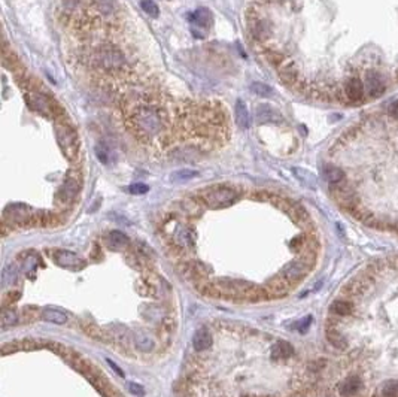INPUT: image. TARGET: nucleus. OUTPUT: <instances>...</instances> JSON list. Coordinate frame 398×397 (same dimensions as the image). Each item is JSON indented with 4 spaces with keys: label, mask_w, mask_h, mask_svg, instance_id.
Instances as JSON below:
<instances>
[{
    "label": "nucleus",
    "mask_w": 398,
    "mask_h": 397,
    "mask_svg": "<svg viewBox=\"0 0 398 397\" xmlns=\"http://www.w3.org/2000/svg\"><path fill=\"white\" fill-rule=\"evenodd\" d=\"M251 91L260 97H271L273 96V88L264 82H254L251 85Z\"/></svg>",
    "instance_id": "cd10ccee"
},
{
    "label": "nucleus",
    "mask_w": 398,
    "mask_h": 397,
    "mask_svg": "<svg viewBox=\"0 0 398 397\" xmlns=\"http://www.w3.org/2000/svg\"><path fill=\"white\" fill-rule=\"evenodd\" d=\"M26 102L27 105L30 106L31 109H34L36 112H39V114H42V115L50 117V115L53 114L54 106L50 105L48 99H47L44 94H41V93H34V91L27 93Z\"/></svg>",
    "instance_id": "6e6552de"
},
{
    "label": "nucleus",
    "mask_w": 398,
    "mask_h": 397,
    "mask_svg": "<svg viewBox=\"0 0 398 397\" xmlns=\"http://www.w3.org/2000/svg\"><path fill=\"white\" fill-rule=\"evenodd\" d=\"M288 281L285 278H281V279H274V281H270L265 292L268 297H282L288 293Z\"/></svg>",
    "instance_id": "f3484780"
},
{
    "label": "nucleus",
    "mask_w": 398,
    "mask_h": 397,
    "mask_svg": "<svg viewBox=\"0 0 398 397\" xmlns=\"http://www.w3.org/2000/svg\"><path fill=\"white\" fill-rule=\"evenodd\" d=\"M257 118L258 121H276V120H281V115L268 105H260L257 107Z\"/></svg>",
    "instance_id": "b1692460"
},
{
    "label": "nucleus",
    "mask_w": 398,
    "mask_h": 397,
    "mask_svg": "<svg viewBox=\"0 0 398 397\" xmlns=\"http://www.w3.org/2000/svg\"><path fill=\"white\" fill-rule=\"evenodd\" d=\"M129 391L132 393L133 396L136 397L145 396V390H143V387L139 385V384H136V382H130V384H129Z\"/></svg>",
    "instance_id": "e433bc0d"
},
{
    "label": "nucleus",
    "mask_w": 398,
    "mask_h": 397,
    "mask_svg": "<svg viewBox=\"0 0 398 397\" xmlns=\"http://www.w3.org/2000/svg\"><path fill=\"white\" fill-rule=\"evenodd\" d=\"M140 6H142V9H143L148 15H151V17H158V6L155 5L154 0H142V2H140Z\"/></svg>",
    "instance_id": "473e14b6"
},
{
    "label": "nucleus",
    "mask_w": 398,
    "mask_h": 397,
    "mask_svg": "<svg viewBox=\"0 0 398 397\" xmlns=\"http://www.w3.org/2000/svg\"><path fill=\"white\" fill-rule=\"evenodd\" d=\"M312 265L310 262H306L304 259H298V260H294L292 263H290L288 266H285L282 269V278H285L287 281L290 282H297L300 279H303L312 269Z\"/></svg>",
    "instance_id": "39448f33"
},
{
    "label": "nucleus",
    "mask_w": 398,
    "mask_h": 397,
    "mask_svg": "<svg viewBox=\"0 0 398 397\" xmlns=\"http://www.w3.org/2000/svg\"><path fill=\"white\" fill-rule=\"evenodd\" d=\"M173 242L176 243V246L179 249H184V248H189L194 245V235L191 233L189 229L185 227H178L173 233Z\"/></svg>",
    "instance_id": "2eb2a0df"
},
{
    "label": "nucleus",
    "mask_w": 398,
    "mask_h": 397,
    "mask_svg": "<svg viewBox=\"0 0 398 397\" xmlns=\"http://www.w3.org/2000/svg\"><path fill=\"white\" fill-rule=\"evenodd\" d=\"M106 243L109 249L118 251V249H123V248L129 243V238H127L123 232L113 230V232H110V233L107 235Z\"/></svg>",
    "instance_id": "6ab92c4d"
},
{
    "label": "nucleus",
    "mask_w": 398,
    "mask_h": 397,
    "mask_svg": "<svg viewBox=\"0 0 398 397\" xmlns=\"http://www.w3.org/2000/svg\"><path fill=\"white\" fill-rule=\"evenodd\" d=\"M294 354V348L291 344L285 342V341H279L273 345L271 348V358L274 362H285L288 360Z\"/></svg>",
    "instance_id": "4468645a"
},
{
    "label": "nucleus",
    "mask_w": 398,
    "mask_h": 397,
    "mask_svg": "<svg viewBox=\"0 0 398 397\" xmlns=\"http://www.w3.org/2000/svg\"><path fill=\"white\" fill-rule=\"evenodd\" d=\"M192 345L198 351L208 349L212 345V335L209 333V330L208 329H198L192 336Z\"/></svg>",
    "instance_id": "dca6fc26"
},
{
    "label": "nucleus",
    "mask_w": 398,
    "mask_h": 397,
    "mask_svg": "<svg viewBox=\"0 0 398 397\" xmlns=\"http://www.w3.org/2000/svg\"><path fill=\"white\" fill-rule=\"evenodd\" d=\"M236 121L242 130H248L251 126V115L243 100H237L236 103Z\"/></svg>",
    "instance_id": "a211bd4d"
},
{
    "label": "nucleus",
    "mask_w": 398,
    "mask_h": 397,
    "mask_svg": "<svg viewBox=\"0 0 398 397\" xmlns=\"http://www.w3.org/2000/svg\"><path fill=\"white\" fill-rule=\"evenodd\" d=\"M148 190H149V187L145 186V184H140V183H137V184H132V186L129 187V191H130L132 194H134V196L145 194V193H148Z\"/></svg>",
    "instance_id": "c9c22d12"
},
{
    "label": "nucleus",
    "mask_w": 398,
    "mask_h": 397,
    "mask_svg": "<svg viewBox=\"0 0 398 397\" xmlns=\"http://www.w3.org/2000/svg\"><path fill=\"white\" fill-rule=\"evenodd\" d=\"M324 178L330 183V184H339L345 179V172L337 167V166H333V164H327L324 167Z\"/></svg>",
    "instance_id": "4be33fe9"
},
{
    "label": "nucleus",
    "mask_w": 398,
    "mask_h": 397,
    "mask_svg": "<svg viewBox=\"0 0 398 397\" xmlns=\"http://www.w3.org/2000/svg\"><path fill=\"white\" fill-rule=\"evenodd\" d=\"M310 324H312V317L309 315V317H304L303 319H301V321H298V322H297V329H298V332H301V333H306V332L309 330Z\"/></svg>",
    "instance_id": "4c0bfd02"
},
{
    "label": "nucleus",
    "mask_w": 398,
    "mask_h": 397,
    "mask_svg": "<svg viewBox=\"0 0 398 397\" xmlns=\"http://www.w3.org/2000/svg\"><path fill=\"white\" fill-rule=\"evenodd\" d=\"M388 114H389V117H391V118H395V120H398V100L392 102V103L389 105V107H388Z\"/></svg>",
    "instance_id": "58836bf2"
},
{
    "label": "nucleus",
    "mask_w": 398,
    "mask_h": 397,
    "mask_svg": "<svg viewBox=\"0 0 398 397\" xmlns=\"http://www.w3.org/2000/svg\"><path fill=\"white\" fill-rule=\"evenodd\" d=\"M345 96L350 102H358L364 96V85L358 78H352L345 84Z\"/></svg>",
    "instance_id": "ddd939ff"
},
{
    "label": "nucleus",
    "mask_w": 398,
    "mask_h": 397,
    "mask_svg": "<svg viewBox=\"0 0 398 397\" xmlns=\"http://www.w3.org/2000/svg\"><path fill=\"white\" fill-rule=\"evenodd\" d=\"M195 176H198V172L194 169H179L170 175V181L172 183H185Z\"/></svg>",
    "instance_id": "393cba45"
},
{
    "label": "nucleus",
    "mask_w": 398,
    "mask_h": 397,
    "mask_svg": "<svg viewBox=\"0 0 398 397\" xmlns=\"http://www.w3.org/2000/svg\"><path fill=\"white\" fill-rule=\"evenodd\" d=\"M42 318L48 322H54V324H64L67 321V315L61 311H57V309H47L44 311Z\"/></svg>",
    "instance_id": "a878e982"
},
{
    "label": "nucleus",
    "mask_w": 398,
    "mask_h": 397,
    "mask_svg": "<svg viewBox=\"0 0 398 397\" xmlns=\"http://www.w3.org/2000/svg\"><path fill=\"white\" fill-rule=\"evenodd\" d=\"M127 126L139 140L149 142L167 129V114L154 103L137 105L127 117Z\"/></svg>",
    "instance_id": "f257e3e1"
},
{
    "label": "nucleus",
    "mask_w": 398,
    "mask_h": 397,
    "mask_svg": "<svg viewBox=\"0 0 398 397\" xmlns=\"http://www.w3.org/2000/svg\"><path fill=\"white\" fill-rule=\"evenodd\" d=\"M58 143L61 151L64 153L66 157L69 159H75L79 153V142L75 132L70 127L61 126L58 129Z\"/></svg>",
    "instance_id": "20e7f679"
},
{
    "label": "nucleus",
    "mask_w": 398,
    "mask_h": 397,
    "mask_svg": "<svg viewBox=\"0 0 398 397\" xmlns=\"http://www.w3.org/2000/svg\"><path fill=\"white\" fill-rule=\"evenodd\" d=\"M55 263L63 266V267H70V269L72 267L73 269H82L85 266V262L70 251H58L55 254Z\"/></svg>",
    "instance_id": "9d476101"
},
{
    "label": "nucleus",
    "mask_w": 398,
    "mask_h": 397,
    "mask_svg": "<svg viewBox=\"0 0 398 397\" xmlns=\"http://www.w3.org/2000/svg\"><path fill=\"white\" fill-rule=\"evenodd\" d=\"M87 61L94 70L113 75L126 67L127 57L120 47L105 44L93 48L87 55Z\"/></svg>",
    "instance_id": "f03ea898"
},
{
    "label": "nucleus",
    "mask_w": 398,
    "mask_h": 397,
    "mask_svg": "<svg viewBox=\"0 0 398 397\" xmlns=\"http://www.w3.org/2000/svg\"><path fill=\"white\" fill-rule=\"evenodd\" d=\"M366 85L369 90V94L372 97H379L386 91V84L382 77V74H379L377 70H369L366 74Z\"/></svg>",
    "instance_id": "1a4fd4ad"
},
{
    "label": "nucleus",
    "mask_w": 398,
    "mask_h": 397,
    "mask_svg": "<svg viewBox=\"0 0 398 397\" xmlns=\"http://www.w3.org/2000/svg\"><path fill=\"white\" fill-rule=\"evenodd\" d=\"M279 75H281L282 81H285V82L291 84V82H295V81H297L298 72H297V69H295L294 63H290V64H284V66L281 67V70H279Z\"/></svg>",
    "instance_id": "bb28decb"
},
{
    "label": "nucleus",
    "mask_w": 398,
    "mask_h": 397,
    "mask_svg": "<svg viewBox=\"0 0 398 397\" xmlns=\"http://www.w3.org/2000/svg\"><path fill=\"white\" fill-rule=\"evenodd\" d=\"M382 396L383 397H398V381L397 379H388L385 381L382 387Z\"/></svg>",
    "instance_id": "c85d7f7f"
},
{
    "label": "nucleus",
    "mask_w": 398,
    "mask_h": 397,
    "mask_svg": "<svg viewBox=\"0 0 398 397\" xmlns=\"http://www.w3.org/2000/svg\"><path fill=\"white\" fill-rule=\"evenodd\" d=\"M18 321L17 314L12 311V309H5L3 314H2V324L3 327H11V326H15Z\"/></svg>",
    "instance_id": "2f4dec72"
},
{
    "label": "nucleus",
    "mask_w": 398,
    "mask_h": 397,
    "mask_svg": "<svg viewBox=\"0 0 398 397\" xmlns=\"http://www.w3.org/2000/svg\"><path fill=\"white\" fill-rule=\"evenodd\" d=\"M5 218L11 220V224L12 223H27L28 220H31L30 213H28V208L24 205H11L8 206V209L5 211Z\"/></svg>",
    "instance_id": "f8f14e48"
},
{
    "label": "nucleus",
    "mask_w": 398,
    "mask_h": 397,
    "mask_svg": "<svg viewBox=\"0 0 398 397\" xmlns=\"http://www.w3.org/2000/svg\"><path fill=\"white\" fill-rule=\"evenodd\" d=\"M81 190V175L79 173H69L66 181L63 183L60 190V199L66 203L70 202Z\"/></svg>",
    "instance_id": "0eeeda50"
},
{
    "label": "nucleus",
    "mask_w": 398,
    "mask_h": 397,
    "mask_svg": "<svg viewBox=\"0 0 398 397\" xmlns=\"http://www.w3.org/2000/svg\"><path fill=\"white\" fill-rule=\"evenodd\" d=\"M292 173L297 176V179H298V181H300L303 186H306L307 188H312V190H315V188H316V186H318V179H316V176H315L312 172L306 170V169L295 167V169H292Z\"/></svg>",
    "instance_id": "aec40b11"
},
{
    "label": "nucleus",
    "mask_w": 398,
    "mask_h": 397,
    "mask_svg": "<svg viewBox=\"0 0 398 397\" xmlns=\"http://www.w3.org/2000/svg\"><path fill=\"white\" fill-rule=\"evenodd\" d=\"M134 344H136V346L139 348V349H143V351H151L152 348H154V342H152V339H149V338H146V336H140V338H136L134 339Z\"/></svg>",
    "instance_id": "f704fd0d"
},
{
    "label": "nucleus",
    "mask_w": 398,
    "mask_h": 397,
    "mask_svg": "<svg viewBox=\"0 0 398 397\" xmlns=\"http://www.w3.org/2000/svg\"><path fill=\"white\" fill-rule=\"evenodd\" d=\"M330 312L334 314V315H340V317H345L353 312V305L352 302H347V300H336L331 306H330Z\"/></svg>",
    "instance_id": "5701e85b"
},
{
    "label": "nucleus",
    "mask_w": 398,
    "mask_h": 397,
    "mask_svg": "<svg viewBox=\"0 0 398 397\" xmlns=\"http://www.w3.org/2000/svg\"><path fill=\"white\" fill-rule=\"evenodd\" d=\"M107 363L110 365V368H112L113 371L116 372V373H118L120 376H123V375H124V373H123V371H121V369H120V368H118V366H116V365H115L113 362H112V360H107Z\"/></svg>",
    "instance_id": "ea45409f"
},
{
    "label": "nucleus",
    "mask_w": 398,
    "mask_h": 397,
    "mask_svg": "<svg viewBox=\"0 0 398 397\" xmlns=\"http://www.w3.org/2000/svg\"><path fill=\"white\" fill-rule=\"evenodd\" d=\"M361 385H363L361 378L356 375H350L339 385V393L342 397H353L361 390Z\"/></svg>",
    "instance_id": "9b49d317"
},
{
    "label": "nucleus",
    "mask_w": 398,
    "mask_h": 397,
    "mask_svg": "<svg viewBox=\"0 0 398 397\" xmlns=\"http://www.w3.org/2000/svg\"><path fill=\"white\" fill-rule=\"evenodd\" d=\"M189 21H191V30L197 38L205 36V30H208L212 26V14L209 9L206 8H200L195 12H192L189 15Z\"/></svg>",
    "instance_id": "423d86ee"
},
{
    "label": "nucleus",
    "mask_w": 398,
    "mask_h": 397,
    "mask_svg": "<svg viewBox=\"0 0 398 397\" xmlns=\"http://www.w3.org/2000/svg\"><path fill=\"white\" fill-rule=\"evenodd\" d=\"M252 33H254V38L257 39H265L268 36V27L265 24L264 21L258 20V21H254L252 23Z\"/></svg>",
    "instance_id": "c756f323"
},
{
    "label": "nucleus",
    "mask_w": 398,
    "mask_h": 397,
    "mask_svg": "<svg viewBox=\"0 0 398 397\" xmlns=\"http://www.w3.org/2000/svg\"><path fill=\"white\" fill-rule=\"evenodd\" d=\"M239 194L234 188L227 186H215L205 188L200 193V199L205 205H208L212 209H221L231 206L237 200Z\"/></svg>",
    "instance_id": "7ed1b4c3"
},
{
    "label": "nucleus",
    "mask_w": 398,
    "mask_h": 397,
    "mask_svg": "<svg viewBox=\"0 0 398 397\" xmlns=\"http://www.w3.org/2000/svg\"><path fill=\"white\" fill-rule=\"evenodd\" d=\"M327 339H328V342L333 345L334 348H337V349H346L347 348V341H346V338L336 329V327H331V326H328L327 327Z\"/></svg>",
    "instance_id": "412c9836"
},
{
    "label": "nucleus",
    "mask_w": 398,
    "mask_h": 397,
    "mask_svg": "<svg viewBox=\"0 0 398 397\" xmlns=\"http://www.w3.org/2000/svg\"><path fill=\"white\" fill-rule=\"evenodd\" d=\"M181 206H182V209H184L188 215H191V216L198 215L200 211H202V208H200L194 200H184V202L181 203Z\"/></svg>",
    "instance_id": "72a5a7b5"
},
{
    "label": "nucleus",
    "mask_w": 398,
    "mask_h": 397,
    "mask_svg": "<svg viewBox=\"0 0 398 397\" xmlns=\"http://www.w3.org/2000/svg\"><path fill=\"white\" fill-rule=\"evenodd\" d=\"M96 156H97V159L100 160V163H103V164H107L109 161H110V151H109V148H107L105 143H97L96 145Z\"/></svg>",
    "instance_id": "7c9ffc66"
}]
</instances>
